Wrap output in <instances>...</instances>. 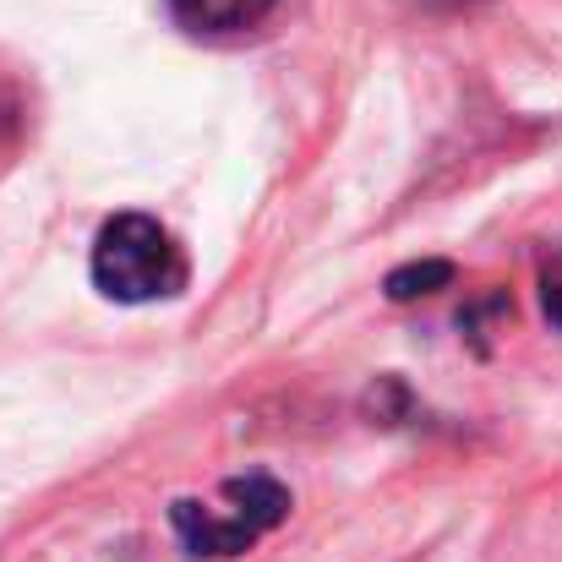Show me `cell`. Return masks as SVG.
Returning a JSON list of instances; mask_svg holds the SVG:
<instances>
[{
    "label": "cell",
    "instance_id": "obj_1",
    "mask_svg": "<svg viewBox=\"0 0 562 562\" xmlns=\"http://www.w3.org/2000/svg\"><path fill=\"white\" fill-rule=\"evenodd\" d=\"M191 279L181 240L148 213H115L93 240V284L121 306H148L181 295Z\"/></svg>",
    "mask_w": 562,
    "mask_h": 562
},
{
    "label": "cell",
    "instance_id": "obj_2",
    "mask_svg": "<svg viewBox=\"0 0 562 562\" xmlns=\"http://www.w3.org/2000/svg\"><path fill=\"white\" fill-rule=\"evenodd\" d=\"M284 519H290V492L273 475H235L218 486V503H196V497L170 503V525L187 558H240Z\"/></svg>",
    "mask_w": 562,
    "mask_h": 562
},
{
    "label": "cell",
    "instance_id": "obj_4",
    "mask_svg": "<svg viewBox=\"0 0 562 562\" xmlns=\"http://www.w3.org/2000/svg\"><path fill=\"white\" fill-rule=\"evenodd\" d=\"M453 284V262L442 257H426V262H404L387 273V301H420V295H437Z\"/></svg>",
    "mask_w": 562,
    "mask_h": 562
},
{
    "label": "cell",
    "instance_id": "obj_3",
    "mask_svg": "<svg viewBox=\"0 0 562 562\" xmlns=\"http://www.w3.org/2000/svg\"><path fill=\"white\" fill-rule=\"evenodd\" d=\"M279 0H170V16L187 33H240L257 27Z\"/></svg>",
    "mask_w": 562,
    "mask_h": 562
},
{
    "label": "cell",
    "instance_id": "obj_6",
    "mask_svg": "<svg viewBox=\"0 0 562 562\" xmlns=\"http://www.w3.org/2000/svg\"><path fill=\"white\" fill-rule=\"evenodd\" d=\"M420 5H431V11H453V5H475V0H420Z\"/></svg>",
    "mask_w": 562,
    "mask_h": 562
},
{
    "label": "cell",
    "instance_id": "obj_5",
    "mask_svg": "<svg viewBox=\"0 0 562 562\" xmlns=\"http://www.w3.org/2000/svg\"><path fill=\"white\" fill-rule=\"evenodd\" d=\"M541 317L552 334H562V257L541 262Z\"/></svg>",
    "mask_w": 562,
    "mask_h": 562
}]
</instances>
